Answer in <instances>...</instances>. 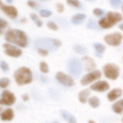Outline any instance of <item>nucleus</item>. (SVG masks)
Instances as JSON below:
<instances>
[{"label": "nucleus", "instance_id": "f257e3e1", "mask_svg": "<svg viewBox=\"0 0 123 123\" xmlns=\"http://www.w3.org/2000/svg\"><path fill=\"white\" fill-rule=\"evenodd\" d=\"M5 40L11 43L20 47H26L27 45V37L25 32L19 30H9L5 34Z\"/></svg>", "mask_w": 123, "mask_h": 123}, {"label": "nucleus", "instance_id": "f03ea898", "mask_svg": "<svg viewBox=\"0 0 123 123\" xmlns=\"http://www.w3.org/2000/svg\"><path fill=\"white\" fill-rule=\"evenodd\" d=\"M123 19V17L121 14L118 12H110L106 14V16L102 17L98 23L102 28L110 29L118 22H121Z\"/></svg>", "mask_w": 123, "mask_h": 123}, {"label": "nucleus", "instance_id": "7ed1b4c3", "mask_svg": "<svg viewBox=\"0 0 123 123\" xmlns=\"http://www.w3.org/2000/svg\"><path fill=\"white\" fill-rule=\"evenodd\" d=\"M61 45V42L59 40L52 39V38L38 39L34 43V46L37 49L44 48L50 51L56 50Z\"/></svg>", "mask_w": 123, "mask_h": 123}, {"label": "nucleus", "instance_id": "20e7f679", "mask_svg": "<svg viewBox=\"0 0 123 123\" xmlns=\"http://www.w3.org/2000/svg\"><path fill=\"white\" fill-rule=\"evenodd\" d=\"M14 79L17 84L25 85L29 84L32 80L31 71L26 67H21L14 72Z\"/></svg>", "mask_w": 123, "mask_h": 123}, {"label": "nucleus", "instance_id": "39448f33", "mask_svg": "<svg viewBox=\"0 0 123 123\" xmlns=\"http://www.w3.org/2000/svg\"><path fill=\"white\" fill-rule=\"evenodd\" d=\"M103 70H104V73H105V75L106 76V77H107L110 79L115 80L119 76L120 68L117 65H115L114 63L106 64L104 66Z\"/></svg>", "mask_w": 123, "mask_h": 123}, {"label": "nucleus", "instance_id": "423d86ee", "mask_svg": "<svg viewBox=\"0 0 123 123\" xmlns=\"http://www.w3.org/2000/svg\"><path fill=\"white\" fill-rule=\"evenodd\" d=\"M68 68L70 73L75 76L81 74L82 71V63L78 58H71L69 60L68 63Z\"/></svg>", "mask_w": 123, "mask_h": 123}, {"label": "nucleus", "instance_id": "0eeeda50", "mask_svg": "<svg viewBox=\"0 0 123 123\" xmlns=\"http://www.w3.org/2000/svg\"><path fill=\"white\" fill-rule=\"evenodd\" d=\"M104 39L107 44L111 46H117L122 43L123 36L121 33L116 32L105 35Z\"/></svg>", "mask_w": 123, "mask_h": 123}, {"label": "nucleus", "instance_id": "6e6552de", "mask_svg": "<svg viewBox=\"0 0 123 123\" xmlns=\"http://www.w3.org/2000/svg\"><path fill=\"white\" fill-rule=\"evenodd\" d=\"M3 47L4 48V53L9 56L17 58L22 55V50L14 45L9 43H5L3 45Z\"/></svg>", "mask_w": 123, "mask_h": 123}, {"label": "nucleus", "instance_id": "1a4fd4ad", "mask_svg": "<svg viewBox=\"0 0 123 123\" xmlns=\"http://www.w3.org/2000/svg\"><path fill=\"white\" fill-rule=\"evenodd\" d=\"M100 77H101V72L99 71H92V72L86 74V76H84L82 78L81 83L82 85L86 86V85L94 81L95 80L99 79Z\"/></svg>", "mask_w": 123, "mask_h": 123}, {"label": "nucleus", "instance_id": "9d476101", "mask_svg": "<svg viewBox=\"0 0 123 123\" xmlns=\"http://www.w3.org/2000/svg\"><path fill=\"white\" fill-rule=\"evenodd\" d=\"M55 78L61 84H63L66 86H72L74 85V81L73 79L64 73L58 72L56 74Z\"/></svg>", "mask_w": 123, "mask_h": 123}, {"label": "nucleus", "instance_id": "9b49d317", "mask_svg": "<svg viewBox=\"0 0 123 123\" xmlns=\"http://www.w3.org/2000/svg\"><path fill=\"white\" fill-rule=\"evenodd\" d=\"M15 102V97L14 94L9 91H4L1 95L0 104L4 105H12Z\"/></svg>", "mask_w": 123, "mask_h": 123}, {"label": "nucleus", "instance_id": "f8f14e48", "mask_svg": "<svg viewBox=\"0 0 123 123\" xmlns=\"http://www.w3.org/2000/svg\"><path fill=\"white\" fill-rule=\"evenodd\" d=\"M0 8H1V11L6 15H7L9 18L15 19L17 17V15H18L17 9L14 6H6V5H4L2 2H1L0 3Z\"/></svg>", "mask_w": 123, "mask_h": 123}, {"label": "nucleus", "instance_id": "ddd939ff", "mask_svg": "<svg viewBox=\"0 0 123 123\" xmlns=\"http://www.w3.org/2000/svg\"><path fill=\"white\" fill-rule=\"evenodd\" d=\"M91 89L96 92H103L110 89V85L105 81H98V82L94 84L93 85H92Z\"/></svg>", "mask_w": 123, "mask_h": 123}, {"label": "nucleus", "instance_id": "4468645a", "mask_svg": "<svg viewBox=\"0 0 123 123\" xmlns=\"http://www.w3.org/2000/svg\"><path fill=\"white\" fill-rule=\"evenodd\" d=\"M82 62L84 63L85 70L87 71H92L96 68V63L89 56H84L82 58Z\"/></svg>", "mask_w": 123, "mask_h": 123}, {"label": "nucleus", "instance_id": "2eb2a0df", "mask_svg": "<svg viewBox=\"0 0 123 123\" xmlns=\"http://www.w3.org/2000/svg\"><path fill=\"white\" fill-rule=\"evenodd\" d=\"M122 94H123L122 89H115L112 90L107 94V98L109 99L110 101L112 102V101L117 99V98H119L120 97H121Z\"/></svg>", "mask_w": 123, "mask_h": 123}, {"label": "nucleus", "instance_id": "dca6fc26", "mask_svg": "<svg viewBox=\"0 0 123 123\" xmlns=\"http://www.w3.org/2000/svg\"><path fill=\"white\" fill-rule=\"evenodd\" d=\"M94 48L95 50L96 56L98 58H102V55H103V53L106 49V47L102 43H97L94 44Z\"/></svg>", "mask_w": 123, "mask_h": 123}, {"label": "nucleus", "instance_id": "f3484780", "mask_svg": "<svg viewBox=\"0 0 123 123\" xmlns=\"http://www.w3.org/2000/svg\"><path fill=\"white\" fill-rule=\"evenodd\" d=\"M14 117V113L12 109H6L1 113V119L4 121H10Z\"/></svg>", "mask_w": 123, "mask_h": 123}, {"label": "nucleus", "instance_id": "a211bd4d", "mask_svg": "<svg viewBox=\"0 0 123 123\" xmlns=\"http://www.w3.org/2000/svg\"><path fill=\"white\" fill-rule=\"evenodd\" d=\"M86 16L85 14H75L71 18V22H72L73 24H74L76 25H79L82 24L84 20L86 19Z\"/></svg>", "mask_w": 123, "mask_h": 123}, {"label": "nucleus", "instance_id": "6ab92c4d", "mask_svg": "<svg viewBox=\"0 0 123 123\" xmlns=\"http://www.w3.org/2000/svg\"><path fill=\"white\" fill-rule=\"evenodd\" d=\"M61 114L62 117L68 123H76V118L71 114H70L69 112H68L67 111L61 110Z\"/></svg>", "mask_w": 123, "mask_h": 123}, {"label": "nucleus", "instance_id": "aec40b11", "mask_svg": "<svg viewBox=\"0 0 123 123\" xmlns=\"http://www.w3.org/2000/svg\"><path fill=\"white\" fill-rule=\"evenodd\" d=\"M89 94H90V91L89 89H85V90L81 91L79 93V101L81 103H83V104L86 103V101H87V99H88V97L89 96Z\"/></svg>", "mask_w": 123, "mask_h": 123}, {"label": "nucleus", "instance_id": "412c9836", "mask_svg": "<svg viewBox=\"0 0 123 123\" xmlns=\"http://www.w3.org/2000/svg\"><path fill=\"white\" fill-rule=\"evenodd\" d=\"M112 110H114V112H115L117 114L122 113V112L123 111V99L113 105Z\"/></svg>", "mask_w": 123, "mask_h": 123}, {"label": "nucleus", "instance_id": "4be33fe9", "mask_svg": "<svg viewBox=\"0 0 123 123\" xmlns=\"http://www.w3.org/2000/svg\"><path fill=\"white\" fill-rule=\"evenodd\" d=\"M89 105L94 107V108H97L99 106V104H100V102H99V98H97V97H92L89 99Z\"/></svg>", "mask_w": 123, "mask_h": 123}, {"label": "nucleus", "instance_id": "5701e85b", "mask_svg": "<svg viewBox=\"0 0 123 123\" xmlns=\"http://www.w3.org/2000/svg\"><path fill=\"white\" fill-rule=\"evenodd\" d=\"M30 18L32 19V20L33 22H35V24L37 25V27H42V25H43V22L39 19V17H37V15L35 13H31L30 15Z\"/></svg>", "mask_w": 123, "mask_h": 123}, {"label": "nucleus", "instance_id": "b1692460", "mask_svg": "<svg viewBox=\"0 0 123 123\" xmlns=\"http://www.w3.org/2000/svg\"><path fill=\"white\" fill-rule=\"evenodd\" d=\"M86 27L88 29H92V30H99V27L97 25V22L94 19H90L88 21V23L86 25Z\"/></svg>", "mask_w": 123, "mask_h": 123}, {"label": "nucleus", "instance_id": "393cba45", "mask_svg": "<svg viewBox=\"0 0 123 123\" xmlns=\"http://www.w3.org/2000/svg\"><path fill=\"white\" fill-rule=\"evenodd\" d=\"M74 49L79 54H84V53H86V48L85 47L82 46V45H75Z\"/></svg>", "mask_w": 123, "mask_h": 123}, {"label": "nucleus", "instance_id": "a878e982", "mask_svg": "<svg viewBox=\"0 0 123 123\" xmlns=\"http://www.w3.org/2000/svg\"><path fill=\"white\" fill-rule=\"evenodd\" d=\"M67 4L71 5V6L76 7V8H81V4L79 1V0H66Z\"/></svg>", "mask_w": 123, "mask_h": 123}, {"label": "nucleus", "instance_id": "bb28decb", "mask_svg": "<svg viewBox=\"0 0 123 123\" xmlns=\"http://www.w3.org/2000/svg\"><path fill=\"white\" fill-rule=\"evenodd\" d=\"M40 69L43 73H48L49 71L48 66L45 62H41L40 63Z\"/></svg>", "mask_w": 123, "mask_h": 123}, {"label": "nucleus", "instance_id": "cd10ccee", "mask_svg": "<svg viewBox=\"0 0 123 123\" xmlns=\"http://www.w3.org/2000/svg\"><path fill=\"white\" fill-rule=\"evenodd\" d=\"M40 14L43 17H50V15H52V12H50V10L48 9H41L40 12H39Z\"/></svg>", "mask_w": 123, "mask_h": 123}, {"label": "nucleus", "instance_id": "c85d7f7f", "mask_svg": "<svg viewBox=\"0 0 123 123\" xmlns=\"http://www.w3.org/2000/svg\"><path fill=\"white\" fill-rule=\"evenodd\" d=\"M47 26L50 29V30H52L53 31H57L58 30V25L54 22H52V21H49L48 23H47Z\"/></svg>", "mask_w": 123, "mask_h": 123}, {"label": "nucleus", "instance_id": "c756f323", "mask_svg": "<svg viewBox=\"0 0 123 123\" xmlns=\"http://www.w3.org/2000/svg\"><path fill=\"white\" fill-rule=\"evenodd\" d=\"M9 84V79L8 78H3L0 80V86L1 88L4 89L6 88Z\"/></svg>", "mask_w": 123, "mask_h": 123}, {"label": "nucleus", "instance_id": "7c9ffc66", "mask_svg": "<svg viewBox=\"0 0 123 123\" xmlns=\"http://www.w3.org/2000/svg\"><path fill=\"white\" fill-rule=\"evenodd\" d=\"M110 1L111 5L115 9H118L122 4V0H110Z\"/></svg>", "mask_w": 123, "mask_h": 123}, {"label": "nucleus", "instance_id": "2f4dec72", "mask_svg": "<svg viewBox=\"0 0 123 123\" xmlns=\"http://www.w3.org/2000/svg\"><path fill=\"white\" fill-rule=\"evenodd\" d=\"M93 13L97 17H102L104 15L105 11L102 9H99V8H95L93 11Z\"/></svg>", "mask_w": 123, "mask_h": 123}, {"label": "nucleus", "instance_id": "473e14b6", "mask_svg": "<svg viewBox=\"0 0 123 123\" xmlns=\"http://www.w3.org/2000/svg\"><path fill=\"white\" fill-rule=\"evenodd\" d=\"M55 6H56V9H57V12L58 13H62L63 11H64V5L60 2H58L56 4H55Z\"/></svg>", "mask_w": 123, "mask_h": 123}, {"label": "nucleus", "instance_id": "72a5a7b5", "mask_svg": "<svg viewBox=\"0 0 123 123\" xmlns=\"http://www.w3.org/2000/svg\"><path fill=\"white\" fill-rule=\"evenodd\" d=\"M37 53L42 56H47L48 55V50L44 48H38Z\"/></svg>", "mask_w": 123, "mask_h": 123}, {"label": "nucleus", "instance_id": "f704fd0d", "mask_svg": "<svg viewBox=\"0 0 123 123\" xmlns=\"http://www.w3.org/2000/svg\"><path fill=\"white\" fill-rule=\"evenodd\" d=\"M27 5L32 9H37L38 6V4L35 1H32V0H29L27 1Z\"/></svg>", "mask_w": 123, "mask_h": 123}, {"label": "nucleus", "instance_id": "c9c22d12", "mask_svg": "<svg viewBox=\"0 0 123 123\" xmlns=\"http://www.w3.org/2000/svg\"><path fill=\"white\" fill-rule=\"evenodd\" d=\"M1 69H2L4 71H8L9 69L8 64H7L6 62L3 61H1Z\"/></svg>", "mask_w": 123, "mask_h": 123}, {"label": "nucleus", "instance_id": "e433bc0d", "mask_svg": "<svg viewBox=\"0 0 123 123\" xmlns=\"http://www.w3.org/2000/svg\"><path fill=\"white\" fill-rule=\"evenodd\" d=\"M7 25V22L4 20L3 19H0V29H1V32H2L3 30L6 27Z\"/></svg>", "mask_w": 123, "mask_h": 123}, {"label": "nucleus", "instance_id": "4c0bfd02", "mask_svg": "<svg viewBox=\"0 0 123 123\" xmlns=\"http://www.w3.org/2000/svg\"><path fill=\"white\" fill-rule=\"evenodd\" d=\"M22 97V99H23V100H24V101H27V100H28V99H29V97H28V95H27V94H24Z\"/></svg>", "mask_w": 123, "mask_h": 123}, {"label": "nucleus", "instance_id": "58836bf2", "mask_svg": "<svg viewBox=\"0 0 123 123\" xmlns=\"http://www.w3.org/2000/svg\"><path fill=\"white\" fill-rule=\"evenodd\" d=\"M119 28H120L122 31H123V23H121V24L119 25Z\"/></svg>", "mask_w": 123, "mask_h": 123}, {"label": "nucleus", "instance_id": "ea45409f", "mask_svg": "<svg viewBox=\"0 0 123 123\" xmlns=\"http://www.w3.org/2000/svg\"><path fill=\"white\" fill-rule=\"evenodd\" d=\"M21 21H22V22H24V23H25V22H27V19H26L25 18H23V19H21Z\"/></svg>", "mask_w": 123, "mask_h": 123}, {"label": "nucleus", "instance_id": "a19ab883", "mask_svg": "<svg viewBox=\"0 0 123 123\" xmlns=\"http://www.w3.org/2000/svg\"><path fill=\"white\" fill-rule=\"evenodd\" d=\"M12 1H13V0H6V1H7L8 3H12Z\"/></svg>", "mask_w": 123, "mask_h": 123}, {"label": "nucleus", "instance_id": "79ce46f5", "mask_svg": "<svg viewBox=\"0 0 123 123\" xmlns=\"http://www.w3.org/2000/svg\"><path fill=\"white\" fill-rule=\"evenodd\" d=\"M86 1H90V2H94V1H95L96 0H86Z\"/></svg>", "mask_w": 123, "mask_h": 123}, {"label": "nucleus", "instance_id": "37998d69", "mask_svg": "<svg viewBox=\"0 0 123 123\" xmlns=\"http://www.w3.org/2000/svg\"><path fill=\"white\" fill-rule=\"evenodd\" d=\"M89 123H95L94 121H92V120H89Z\"/></svg>", "mask_w": 123, "mask_h": 123}, {"label": "nucleus", "instance_id": "c03bdc74", "mask_svg": "<svg viewBox=\"0 0 123 123\" xmlns=\"http://www.w3.org/2000/svg\"><path fill=\"white\" fill-rule=\"evenodd\" d=\"M122 10H123V6H122Z\"/></svg>", "mask_w": 123, "mask_h": 123}, {"label": "nucleus", "instance_id": "a18cd8bd", "mask_svg": "<svg viewBox=\"0 0 123 123\" xmlns=\"http://www.w3.org/2000/svg\"><path fill=\"white\" fill-rule=\"evenodd\" d=\"M40 1H48V0H40Z\"/></svg>", "mask_w": 123, "mask_h": 123}, {"label": "nucleus", "instance_id": "49530a36", "mask_svg": "<svg viewBox=\"0 0 123 123\" xmlns=\"http://www.w3.org/2000/svg\"><path fill=\"white\" fill-rule=\"evenodd\" d=\"M53 123H58V122H54Z\"/></svg>", "mask_w": 123, "mask_h": 123}, {"label": "nucleus", "instance_id": "de8ad7c7", "mask_svg": "<svg viewBox=\"0 0 123 123\" xmlns=\"http://www.w3.org/2000/svg\"></svg>", "mask_w": 123, "mask_h": 123}]
</instances>
